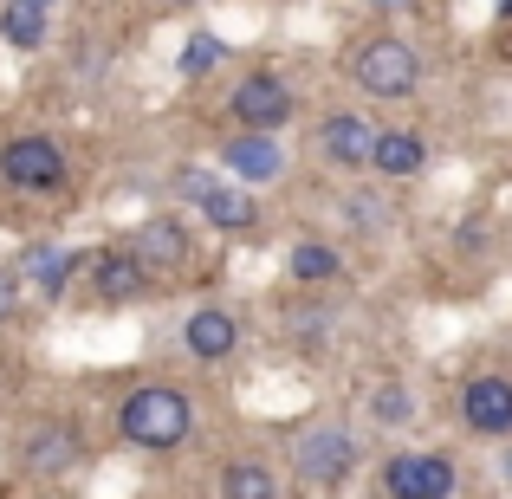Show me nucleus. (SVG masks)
Masks as SVG:
<instances>
[{
	"label": "nucleus",
	"instance_id": "19",
	"mask_svg": "<svg viewBox=\"0 0 512 499\" xmlns=\"http://www.w3.org/2000/svg\"><path fill=\"white\" fill-rule=\"evenodd\" d=\"M26 273H33L39 286L59 299V292H65V273H72V260H65V253H52V247H33V253H26Z\"/></svg>",
	"mask_w": 512,
	"mask_h": 499
},
{
	"label": "nucleus",
	"instance_id": "1",
	"mask_svg": "<svg viewBox=\"0 0 512 499\" xmlns=\"http://www.w3.org/2000/svg\"><path fill=\"white\" fill-rule=\"evenodd\" d=\"M117 435H124L130 448L175 454L188 435H195V402H188L175 383H143V389H130L124 409H117Z\"/></svg>",
	"mask_w": 512,
	"mask_h": 499
},
{
	"label": "nucleus",
	"instance_id": "2",
	"mask_svg": "<svg viewBox=\"0 0 512 499\" xmlns=\"http://www.w3.org/2000/svg\"><path fill=\"white\" fill-rule=\"evenodd\" d=\"M350 78H357L370 98H415L422 91V52L402 33H370L350 59Z\"/></svg>",
	"mask_w": 512,
	"mask_h": 499
},
{
	"label": "nucleus",
	"instance_id": "13",
	"mask_svg": "<svg viewBox=\"0 0 512 499\" xmlns=\"http://www.w3.org/2000/svg\"><path fill=\"white\" fill-rule=\"evenodd\" d=\"M78 454H85V441H78L72 422H39L33 435H26L20 461L33 467V474H65V467H78Z\"/></svg>",
	"mask_w": 512,
	"mask_h": 499
},
{
	"label": "nucleus",
	"instance_id": "16",
	"mask_svg": "<svg viewBox=\"0 0 512 499\" xmlns=\"http://www.w3.org/2000/svg\"><path fill=\"white\" fill-rule=\"evenodd\" d=\"M221 499H279V474L266 461H227L221 467Z\"/></svg>",
	"mask_w": 512,
	"mask_h": 499
},
{
	"label": "nucleus",
	"instance_id": "4",
	"mask_svg": "<svg viewBox=\"0 0 512 499\" xmlns=\"http://www.w3.org/2000/svg\"><path fill=\"white\" fill-rule=\"evenodd\" d=\"M0 182L13 195H52V188H65V150L52 137H39V130L7 137L0 143Z\"/></svg>",
	"mask_w": 512,
	"mask_h": 499
},
{
	"label": "nucleus",
	"instance_id": "11",
	"mask_svg": "<svg viewBox=\"0 0 512 499\" xmlns=\"http://www.w3.org/2000/svg\"><path fill=\"white\" fill-rule=\"evenodd\" d=\"M422 163H428L422 130L389 124V130H376V137H370V169H376V175H389V182H409V175H422Z\"/></svg>",
	"mask_w": 512,
	"mask_h": 499
},
{
	"label": "nucleus",
	"instance_id": "20",
	"mask_svg": "<svg viewBox=\"0 0 512 499\" xmlns=\"http://www.w3.org/2000/svg\"><path fill=\"white\" fill-rule=\"evenodd\" d=\"M292 279H338V253L318 247V240L292 247Z\"/></svg>",
	"mask_w": 512,
	"mask_h": 499
},
{
	"label": "nucleus",
	"instance_id": "6",
	"mask_svg": "<svg viewBox=\"0 0 512 499\" xmlns=\"http://www.w3.org/2000/svg\"><path fill=\"white\" fill-rule=\"evenodd\" d=\"M182 195L195 201V208L208 214L221 234H247V227L260 221V201H253V188H234V182H221V175H208V169H188V175H182Z\"/></svg>",
	"mask_w": 512,
	"mask_h": 499
},
{
	"label": "nucleus",
	"instance_id": "21",
	"mask_svg": "<svg viewBox=\"0 0 512 499\" xmlns=\"http://www.w3.org/2000/svg\"><path fill=\"white\" fill-rule=\"evenodd\" d=\"M214 59H221V39H195V46L182 52V72H208Z\"/></svg>",
	"mask_w": 512,
	"mask_h": 499
},
{
	"label": "nucleus",
	"instance_id": "15",
	"mask_svg": "<svg viewBox=\"0 0 512 499\" xmlns=\"http://www.w3.org/2000/svg\"><path fill=\"white\" fill-rule=\"evenodd\" d=\"M46 33H52L46 0H7V7H0V39H7V46L33 52V46H46Z\"/></svg>",
	"mask_w": 512,
	"mask_h": 499
},
{
	"label": "nucleus",
	"instance_id": "3",
	"mask_svg": "<svg viewBox=\"0 0 512 499\" xmlns=\"http://www.w3.org/2000/svg\"><path fill=\"white\" fill-rule=\"evenodd\" d=\"M357 461H363V441L344 422H312L292 441V467H299L305 487H344L357 474Z\"/></svg>",
	"mask_w": 512,
	"mask_h": 499
},
{
	"label": "nucleus",
	"instance_id": "8",
	"mask_svg": "<svg viewBox=\"0 0 512 499\" xmlns=\"http://www.w3.org/2000/svg\"><path fill=\"white\" fill-rule=\"evenodd\" d=\"M292 111H299V98H292V85L273 78V72H253L247 85H234V117L247 130H279Z\"/></svg>",
	"mask_w": 512,
	"mask_h": 499
},
{
	"label": "nucleus",
	"instance_id": "14",
	"mask_svg": "<svg viewBox=\"0 0 512 499\" xmlns=\"http://www.w3.org/2000/svg\"><path fill=\"white\" fill-rule=\"evenodd\" d=\"M91 292H98L104 305H130V299L150 292V273H143L124 247H111V253H98V266H91Z\"/></svg>",
	"mask_w": 512,
	"mask_h": 499
},
{
	"label": "nucleus",
	"instance_id": "7",
	"mask_svg": "<svg viewBox=\"0 0 512 499\" xmlns=\"http://www.w3.org/2000/svg\"><path fill=\"white\" fill-rule=\"evenodd\" d=\"M124 253L143 266V273H182L188 253H195V240H188L182 221H169V214H156V221H143L137 234L124 240Z\"/></svg>",
	"mask_w": 512,
	"mask_h": 499
},
{
	"label": "nucleus",
	"instance_id": "18",
	"mask_svg": "<svg viewBox=\"0 0 512 499\" xmlns=\"http://www.w3.org/2000/svg\"><path fill=\"white\" fill-rule=\"evenodd\" d=\"M370 415L383 428H409L415 422V389L409 383H376L370 389Z\"/></svg>",
	"mask_w": 512,
	"mask_h": 499
},
{
	"label": "nucleus",
	"instance_id": "22",
	"mask_svg": "<svg viewBox=\"0 0 512 499\" xmlns=\"http://www.w3.org/2000/svg\"><path fill=\"white\" fill-rule=\"evenodd\" d=\"M13 312H20V273H7V266H0V325H7Z\"/></svg>",
	"mask_w": 512,
	"mask_h": 499
},
{
	"label": "nucleus",
	"instance_id": "5",
	"mask_svg": "<svg viewBox=\"0 0 512 499\" xmlns=\"http://www.w3.org/2000/svg\"><path fill=\"white\" fill-rule=\"evenodd\" d=\"M383 493L389 499H454L461 493V474H454L448 454H389Z\"/></svg>",
	"mask_w": 512,
	"mask_h": 499
},
{
	"label": "nucleus",
	"instance_id": "12",
	"mask_svg": "<svg viewBox=\"0 0 512 499\" xmlns=\"http://www.w3.org/2000/svg\"><path fill=\"white\" fill-rule=\"evenodd\" d=\"M370 137H376V124L357 117V111H331L325 124H318V150H325L338 169H363V163H370Z\"/></svg>",
	"mask_w": 512,
	"mask_h": 499
},
{
	"label": "nucleus",
	"instance_id": "9",
	"mask_svg": "<svg viewBox=\"0 0 512 499\" xmlns=\"http://www.w3.org/2000/svg\"><path fill=\"white\" fill-rule=\"evenodd\" d=\"M461 415L474 435H512V383L506 376H474L461 389Z\"/></svg>",
	"mask_w": 512,
	"mask_h": 499
},
{
	"label": "nucleus",
	"instance_id": "10",
	"mask_svg": "<svg viewBox=\"0 0 512 499\" xmlns=\"http://www.w3.org/2000/svg\"><path fill=\"white\" fill-rule=\"evenodd\" d=\"M182 344H188L195 363H221V357H234V344H240V318L221 312V305H201V312H188Z\"/></svg>",
	"mask_w": 512,
	"mask_h": 499
},
{
	"label": "nucleus",
	"instance_id": "17",
	"mask_svg": "<svg viewBox=\"0 0 512 499\" xmlns=\"http://www.w3.org/2000/svg\"><path fill=\"white\" fill-rule=\"evenodd\" d=\"M227 169L247 175V182H273V175H279V150L266 137H240V143H227Z\"/></svg>",
	"mask_w": 512,
	"mask_h": 499
}]
</instances>
